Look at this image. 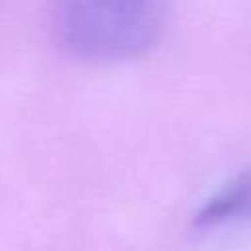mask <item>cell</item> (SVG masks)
<instances>
[{
	"label": "cell",
	"mask_w": 251,
	"mask_h": 251,
	"mask_svg": "<svg viewBox=\"0 0 251 251\" xmlns=\"http://www.w3.org/2000/svg\"><path fill=\"white\" fill-rule=\"evenodd\" d=\"M251 220V169H243L214 190L196 210L192 224L198 229H216Z\"/></svg>",
	"instance_id": "7a4b0ae2"
},
{
	"label": "cell",
	"mask_w": 251,
	"mask_h": 251,
	"mask_svg": "<svg viewBox=\"0 0 251 251\" xmlns=\"http://www.w3.org/2000/svg\"><path fill=\"white\" fill-rule=\"evenodd\" d=\"M167 0H55L51 29L57 43L84 61H131L163 35Z\"/></svg>",
	"instance_id": "6da1fadb"
}]
</instances>
